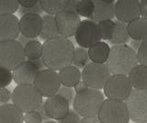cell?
<instances>
[{
  "label": "cell",
  "mask_w": 147,
  "mask_h": 123,
  "mask_svg": "<svg viewBox=\"0 0 147 123\" xmlns=\"http://www.w3.org/2000/svg\"><path fill=\"white\" fill-rule=\"evenodd\" d=\"M75 46L70 40L59 36L45 40L42 44L41 61L45 68L54 72L72 65Z\"/></svg>",
  "instance_id": "6da1fadb"
},
{
  "label": "cell",
  "mask_w": 147,
  "mask_h": 123,
  "mask_svg": "<svg viewBox=\"0 0 147 123\" xmlns=\"http://www.w3.org/2000/svg\"><path fill=\"white\" fill-rule=\"evenodd\" d=\"M111 75H128L138 65L137 52L129 45H114L110 47L109 55L105 63Z\"/></svg>",
  "instance_id": "7a4b0ae2"
},
{
  "label": "cell",
  "mask_w": 147,
  "mask_h": 123,
  "mask_svg": "<svg viewBox=\"0 0 147 123\" xmlns=\"http://www.w3.org/2000/svg\"><path fill=\"white\" fill-rule=\"evenodd\" d=\"M104 100L105 95L100 90L88 88L83 93L76 94L72 105L80 117L96 118Z\"/></svg>",
  "instance_id": "3957f363"
},
{
  "label": "cell",
  "mask_w": 147,
  "mask_h": 123,
  "mask_svg": "<svg viewBox=\"0 0 147 123\" xmlns=\"http://www.w3.org/2000/svg\"><path fill=\"white\" fill-rule=\"evenodd\" d=\"M13 105L23 113L37 110L43 102L42 95L34 85H18L11 94Z\"/></svg>",
  "instance_id": "277c9868"
},
{
  "label": "cell",
  "mask_w": 147,
  "mask_h": 123,
  "mask_svg": "<svg viewBox=\"0 0 147 123\" xmlns=\"http://www.w3.org/2000/svg\"><path fill=\"white\" fill-rule=\"evenodd\" d=\"M96 118L101 123H129L130 121L125 102L110 99L104 100Z\"/></svg>",
  "instance_id": "5b68a950"
},
{
  "label": "cell",
  "mask_w": 147,
  "mask_h": 123,
  "mask_svg": "<svg viewBox=\"0 0 147 123\" xmlns=\"http://www.w3.org/2000/svg\"><path fill=\"white\" fill-rule=\"evenodd\" d=\"M24 47L15 40L0 42V66L13 71L25 61Z\"/></svg>",
  "instance_id": "8992f818"
},
{
  "label": "cell",
  "mask_w": 147,
  "mask_h": 123,
  "mask_svg": "<svg viewBox=\"0 0 147 123\" xmlns=\"http://www.w3.org/2000/svg\"><path fill=\"white\" fill-rule=\"evenodd\" d=\"M124 102L131 120L134 123H147V89H132Z\"/></svg>",
  "instance_id": "52a82bcc"
},
{
  "label": "cell",
  "mask_w": 147,
  "mask_h": 123,
  "mask_svg": "<svg viewBox=\"0 0 147 123\" xmlns=\"http://www.w3.org/2000/svg\"><path fill=\"white\" fill-rule=\"evenodd\" d=\"M111 76V74L106 65L89 63L81 73V81L89 88L101 90Z\"/></svg>",
  "instance_id": "ba28073f"
},
{
  "label": "cell",
  "mask_w": 147,
  "mask_h": 123,
  "mask_svg": "<svg viewBox=\"0 0 147 123\" xmlns=\"http://www.w3.org/2000/svg\"><path fill=\"white\" fill-rule=\"evenodd\" d=\"M132 86L127 75H111L104 86V95L110 100L124 102L132 91Z\"/></svg>",
  "instance_id": "9c48e42d"
},
{
  "label": "cell",
  "mask_w": 147,
  "mask_h": 123,
  "mask_svg": "<svg viewBox=\"0 0 147 123\" xmlns=\"http://www.w3.org/2000/svg\"><path fill=\"white\" fill-rule=\"evenodd\" d=\"M34 86L39 90L42 97H50L56 95L61 86L58 73L49 69H43L39 72L34 81Z\"/></svg>",
  "instance_id": "30bf717a"
},
{
  "label": "cell",
  "mask_w": 147,
  "mask_h": 123,
  "mask_svg": "<svg viewBox=\"0 0 147 123\" xmlns=\"http://www.w3.org/2000/svg\"><path fill=\"white\" fill-rule=\"evenodd\" d=\"M75 38L79 47L89 49L94 44L100 42L98 23L90 19H85L81 21L75 34Z\"/></svg>",
  "instance_id": "8fae6325"
},
{
  "label": "cell",
  "mask_w": 147,
  "mask_h": 123,
  "mask_svg": "<svg viewBox=\"0 0 147 123\" xmlns=\"http://www.w3.org/2000/svg\"><path fill=\"white\" fill-rule=\"evenodd\" d=\"M54 17L57 30L61 37L68 39L75 36L81 23L80 17L76 13L63 10Z\"/></svg>",
  "instance_id": "7c38bea8"
},
{
  "label": "cell",
  "mask_w": 147,
  "mask_h": 123,
  "mask_svg": "<svg viewBox=\"0 0 147 123\" xmlns=\"http://www.w3.org/2000/svg\"><path fill=\"white\" fill-rule=\"evenodd\" d=\"M115 17L117 20L128 24L141 17L139 0H118L115 2Z\"/></svg>",
  "instance_id": "4fadbf2b"
},
{
  "label": "cell",
  "mask_w": 147,
  "mask_h": 123,
  "mask_svg": "<svg viewBox=\"0 0 147 123\" xmlns=\"http://www.w3.org/2000/svg\"><path fill=\"white\" fill-rule=\"evenodd\" d=\"M44 103L45 110L50 120H61L66 117L70 110V105L67 100L57 94L48 97Z\"/></svg>",
  "instance_id": "5bb4252c"
},
{
  "label": "cell",
  "mask_w": 147,
  "mask_h": 123,
  "mask_svg": "<svg viewBox=\"0 0 147 123\" xmlns=\"http://www.w3.org/2000/svg\"><path fill=\"white\" fill-rule=\"evenodd\" d=\"M40 69L32 61L25 60L13 70V80L18 85H33Z\"/></svg>",
  "instance_id": "9a60e30c"
},
{
  "label": "cell",
  "mask_w": 147,
  "mask_h": 123,
  "mask_svg": "<svg viewBox=\"0 0 147 123\" xmlns=\"http://www.w3.org/2000/svg\"><path fill=\"white\" fill-rule=\"evenodd\" d=\"M20 34V19L15 15L0 16V42L15 40Z\"/></svg>",
  "instance_id": "2e32d148"
},
{
  "label": "cell",
  "mask_w": 147,
  "mask_h": 123,
  "mask_svg": "<svg viewBox=\"0 0 147 123\" xmlns=\"http://www.w3.org/2000/svg\"><path fill=\"white\" fill-rule=\"evenodd\" d=\"M42 19L40 15L27 14L20 19V31L22 36L33 40L40 36Z\"/></svg>",
  "instance_id": "e0dca14e"
},
{
  "label": "cell",
  "mask_w": 147,
  "mask_h": 123,
  "mask_svg": "<svg viewBox=\"0 0 147 123\" xmlns=\"http://www.w3.org/2000/svg\"><path fill=\"white\" fill-rule=\"evenodd\" d=\"M94 13L90 20L99 23L104 20H112L115 17V2L108 0H93Z\"/></svg>",
  "instance_id": "ac0fdd59"
},
{
  "label": "cell",
  "mask_w": 147,
  "mask_h": 123,
  "mask_svg": "<svg viewBox=\"0 0 147 123\" xmlns=\"http://www.w3.org/2000/svg\"><path fill=\"white\" fill-rule=\"evenodd\" d=\"M24 114L13 104L0 106V123H23Z\"/></svg>",
  "instance_id": "d6986e66"
},
{
  "label": "cell",
  "mask_w": 147,
  "mask_h": 123,
  "mask_svg": "<svg viewBox=\"0 0 147 123\" xmlns=\"http://www.w3.org/2000/svg\"><path fill=\"white\" fill-rule=\"evenodd\" d=\"M60 84L66 87H75V85L81 81V72L74 65L63 68L58 73Z\"/></svg>",
  "instance_id": "ffe728a7"
},
{
  "label": "cell",
  "mask_w": 147,
  "mask_h": 123,
  "mask_svg": "<svg viewBox=\"0 0 147 123\" xmlns=\"http://www.w3.org/2000/svg\"><path fill=\"white\" fill-rule=\"evenodd\" d=\"M127 76L133 89H147V67L138 63Z\"/></svg>",
  "instance_id": "44dd1931"
},
{
  "label": "cell",
  "mask_w": 147,
  "mask_h": 123,
  "mask_svg": "<svg viewBox=\"0 0 147 123\" xmlns=\"http://www.w3.org/2000/svg\"><path fill=\"white\" fill-rule=\"evenodd\" d=\"M87 52H88L89 59L92 63L105 65L109 55L110 47L107 42L100 40L98 43L91 46Z\"/></svg>",
  "instance_id": "7402d4cb"
},
{
  "label": "cell",
  "mask_w": 147,
  "mask_h": 123,
  "mask_svg": "<svg viewBox=\"0 0 147 123\" xmlns=\"http://www.w3.org/2000/svg\"><path fill=\"white\" fill-rule=\"evenodd\" d=\"M129 37L133 40H144L147 39V20L139 17L127 24Z\"/></svg>",
  "instance_id": "603a6c76"
},
{
  "label": "cell",
  "mask_w": 147,
  "mask_h": 123,
  "mask_svg": "<svg viewBox=\"0 0 147 123\" xmlns=\"http://www.w3.org/2000/svg\"><path fill=\"white\" fill-rule=\"evenodd\" d=\"M41 19H42V24H41V30L40 33V39L48 40L59 37L60 35L57 30L55 17L46 14Z\"/></svg>",
  "instance_id": "cb8c5ba5"
},
{
  "label": "cell",
  "mask_w": 147,
  "mask_h": 123,
  "mask_svg": "<svg viewBox=\"0 0 147 123\" xmlns=\"http://www.w3.org/2000/svg\"><path fill=\"white\" fill-rule=\"evenodd\" d=\"M115 29L113 31L112 37L109 42L114 45H125L131 40L127 31V24L119 20L114 21Z\"/></svg>",
  "instance_id": "d4e9b609"
},
{
  "label": "cell",
  "mask_w": 147,
  "mask_h": 123,
  "mask_svg": "<svg viewBox=\"0 0 147 123\" xmlns=\"http://www.w3.org/2000/svg\"><path fill=\"white\" fill-rule=\"evenodd\" d=\"M40 6L47 15L56 16L66 9L67 0H40Z\"/></svg>",
  "instance_id": "484cf974"
},
{
  "label": "cell",
  "mask_w": 147,
  "mask_h": 123,
  "mask_svg": "<svg viewBox=\"0 0 147 123\" xmlns=\"http://www.w3.org/2000/svg\"><path fill=\"white\" fill-rule=\"evenodd\" d=\"M25 57L29 61H35L41 58L42 53V44L39 40H31L24 46Z\"/></svg>",
  "instance_id": "4316f807"
},
{
  "label": "cell",
  "mask_w": 147,
  "mask_h": 123,
  "mask_svg": "<svg viewBox=\"0 0 147 123\" xmlns=\"http://www.w3.org/2000/svg\"><path fill=\"white\" fill-rule=\"evenodd\" d=\"M89 63H90V59L87 50L81 47L76 48L75 53H74L72 65L76 66L78 69H84Z\"/></svg>",
  "instance_id": "83f0119b"
},
{
  "label": "cell",
  "mask_w": 147,
  "mask_h": 123,
  "mask_svg": "<svg viewBox=\"0 0 147 123\" xmlns=\"http://www.w3.org/2000/svg\"><path fill=\"white\" fill-rule=\"evenodd\" d=\"M94 8L93 0H78L76 13L79 17L82 16L90 19L94 13Z\"/></svg>",
  "instance_id": "f1b7e54d"
},
{
  "label": "cell",
  "mask_w": 147,
  "mask_h": 123,
  "mask_svg": "<svg viewBox=\"0 0 147 123\" xmlns=\"http://www.w3.org/2000/svg\"><path fill=\"white\" fill-rule=\"evenodd\" d=\"M98 28L100 40H109L112 37L113 31L115 29V23L113 20H104L98 23Z\"/></svg>",
  "instance_id": "f546056e"
},
{
  "label": "cell",
  "mask_w": 147,
  "mask_h": 123,
  "mask_svg": "<svg viewBox=\"0 0 147 123\" xmlns=\"http://www.w3.org/2000/svg\"><path fill=\"white\" fill-rule=\"evenodd\" d=\"M18 0H0V16L14 15L18 10Z\"/></svg>",
  "instance_id": "4dcf8cb0"
},
{
  "label": "cell",
  "mask_w": 147,
  "mask_h": 123,
  "mask_svg": "<svg viewBox=\"0 0 147 123\" xmlns=\"http://www.w3.org/2000/svg\"><path fill=\"white\" fill-rule=\"evenodd\" d=\"M12 79H13L12 72L0 66V88H5L8 85H10Z\"/></svg>",
  "instance_id": "1f68e13d"
},
{
  "label": "cell",
  "mask_w": 147,
  "mask_h": 123,
  "mask_svg": "<svg viewBox=\"0 0 147 123\" xmlns=\"http://www.w3.org/2000/svg\"><path fill=\"white\" fill-rule=\"evenodd\" d=\"M138 63L147 67V39L142 40L141 47L137 52Z\"/></svg>",
  "instance_id": "d6a6232c"
},
{
  "label": "cell",
  "mask_w": 147,
  "mask_h": 123,
  "mask_svg": "<svg viewBox=\"0 0 147 123\" xmlns=\"http://www.w3.org/2000/svg\"><path fill=\"white\" fill-rule=\"evenodd\" d=\"M57 95H61L63 98H65L67 100V102L69 105L73 104V100L75 98V90L71 87H66V86H63L61 85L57 92Z\"/></svg>",
  "instance_id": "836d02e7"
},
{
  "label": "cell",
  "mask_w": 147,
  "mask_h": 123,
  "mask_svg": "<svg viewBox=\"0 0 147 123\" xmlns=\"http://www.w3.org/2000/svg\"><path fill=\"white\" fill-rule=\"evenodd\" d=\"M81 121V117L74 110V109H70L66 115L63 120H59L58 123H80Z\"/></svg>",
  "instance_id": "e575fe53"
},
{
  "label": "cell",
  "mask_w": 147,
  "mask_h": 123,
  "mask_svg": "<svg viewBox=\"0 0 147 123\" xmlns=\"http://www.w3.org/2000/svg\"><path fill=\"white\" fill-rule=\"evenodd\" d=\"M43 12L42 8L40 6V3L38 1V3L36 4L35 6L31 7H29V8H26V7H20V14L22 16L24 15H27V14H36V15H40L41 13Z\"/></svg>",
  "instance_id": "d590c367"
},
{
  "label": "cell",
  "mask_w": 147,
  "mask_h": 123,
  "mask_svg": "<svg viewBox=\"0 0 147 123\" xmlns=\"http://www.w3.org/2000/svg\"><path fill=\"white\" fill-rule=\"evenodd\" d=\"M24 121L25 123H42V118L38 112L34 110L25 113Z\"/></svg>",
  "instance_id": "8d00e7d4"
},
{
  "label": "cell",
  "mask_w": 147,
  "mask_h": 123,
  "mask_svg": "<svg viewBox=\"0 0 147 123\" xmlns=\"http://www.w3.org/2000/svg\"><path fill=\"white\" fill-rule=\"evenodd\" d=\"M11 99V92L7 88H0V102L7 104Z\"/></svg>",
  "instance_id": "74e56055"
},
{
  "label": "cell",
  "mask_w": 147,
  "mask_h": 123,
  "mask_svg": "<svg viewBox=\"0 0 147 123\" xmlns=\"http://www.w3.org/2000/svg\"><path fill=\"white\" fill-rule=\"evenodd\" d=\"M37 112H38L40 115V117H41V118H42V120H46V121H49V117L47 116V113H46V110H45V103L44 102H42L41 103V105L40 106L37 108V110H36Z\"/></svg>",
  "instance_id": "f35d334b"
},
{
  "label": "cell",
  "mask_w": 147,
  "mask_h": 123,
  "mask_svg": "<svg viewBox=\"0 0 147 123\" xmlns=\"http://www.w3.org/2000/svg\"><path fill=\"white\" fill-rule=\"evenodd\" d=\"M18 1L21 6V7H26V8L33 7L38 3V0H18Z\"/></svg>",
  "instance_id": "ab89813d"
},
{
  "label": "cell",
  "mask_w": 147,
  "mask_h": 123,
  "mask_svg": "<svg viewBox=\"0 0 147 123\" xmlns=\"http://www.w3.org/2000/svg\"><path fill=\"white\" fill-rule=\"evenodd\" d=\"M74 88H75V92L76 94H80V93H83V92H85V91H86L89 87L83 81H80L79 83L75 85Z\"/></svg>",
  "instance_id": "60d3db41"
},
{
  "label": "cell",
  "mask_w": 147,
  "mask_h": 123,
  "mask_svg": "<svg viewBox=\"0 0 147 123\" xmlns=\"http://www.w3.org/2000/svg\"><path fill=\"white\" fill-rule=\"evenodd\" d=\"M141 17L147 20V0H141Z\"/></svg>",
  "instance_id": "b9f144b4"
},
{
  "label": "cell",
  "mask_w": 147,
  "mask_h": 123,
  "mask_svg": "<svg viewBox=\"0 0 147 123\" xmlns=\"http://www.w3.org/2000/svg\"><path fill=\"white\" fill-rule=\"evenodd\" d=\"M77 3H78V0H67V6H66L65 10L76 13V8Z\"/></svg>",
  "instance_id": "7bdbcfd3"
},
{
  "label": "cell",
  "mask_w": 147,
  "mask_h": 123,
  "mask_svg": "<svg viewBox=\"0 0 147 123\" xmlns=\"http://www.w3.org/2000/svg\"><path fill=\"white\" fill-rule=\"evenodd\" d=\"M129 42H130V47L133 50V51L137 52L138 50H139V48L141 47L142 42H141V40H131Z\"/></svg>",
  "instance_id": "ee69618b"
},
{
  "label": "cell",
  "mask_w": 147,
  "mask_h": 123,
  "mask_svg": "<svg viewBox=\"0 0 147 123\" xmlns=\"http://www.w3.org/2000/svg\"><path fill=\"white\" fill-rule=\"evenodd\" d=\"M80 123H101L98 118H83Z\"/></svg>",
  "instance_id": "f6af8a7d"
},
{
  "label": "cell",
  "mask_w": 147,
  "mask_h": 123,
  "mask_svg": "<svg viewBox=\"0 0 147 123\" xmlns=\"http://www.w3.org/2000/svg\"><path fill=\"white\" fill-rule=\"evenodd\" d=\"M18 42H20L23 47L25 46V45L28 43V42H30V40H31V39H29V38H26V37H24V36H22V35H20V36H18Z\"/></svg>",
  "instance_id": "bcb514c9"
},
{
  "label": "cell",
  "mask_w": 147,
  "mask_h": 123,
  "mask_svg": "<svg viewBox=\"0 0 147 123\" xmlns=\"http://www.w3.org/2000/svg\"><path fill=\"white\" fill-rule=\"evenodd\" d=\"M33 62L35 65H37V67L39 68L40 69V71H41V70H43L44 68H45V66H44V65H43V63H42V61H41V58L40 59H38V60H35V61H32Z\"/></svg>",
  "instance_id": "7dc6e473"
},
{
  "label": "cell",
  "mask_w": 147,
  "mask_h": 123,
  "mask_svg": "<svg viewBox=\"0 0 147 123\" xmlns=\"http://www.w3.org/2000/svg\"><path fill=\"white\" fill-rule=\"evenodd\" d=\"M43 123H57L56 121H53V120H49V121H45Z\"/></svg>",
  "instance_id": "c3c4849f"
},
{
  "label": "cell",
  "mask_w": 147,
  "mask_h": 123,
  "mask_svg": "<svg viewBox=\"0 0 147 123\" xmlns=\"http://www.w3.org/2000/svg\"><path fill=\"white\" fill-rule=\"evenodd\" d=\"M1 105H3V104H2L1 102H0V106H1Z\"/></svg>",
  "instance_id": "681fc988"
}]
</instances>
